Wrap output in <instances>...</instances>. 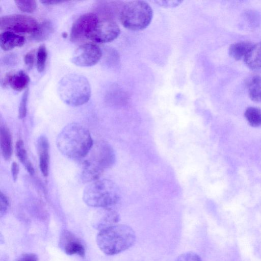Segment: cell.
I'll return each mask as SVG.
<instances>
[{
    "mask_svg": "<svg viewBox=\"0 0 261 261\" xmlns=\"http://www.w3.org/2000/svg\"><path fill=\"white\" fill-rule=\"evenodd\" d=\"M94 143L89 131L77 123L66 125L58 134L57 146L65 156L72 159L86 157Z\"/></svg>",
    "mask_w": 261,
    "mask_h": 261,
    "instance_id": "cell-1",
    "label": "cell"
},
{
    "mask_svg": "<svg viewBox=\"0 0 261 261\" xmlns=\"http://www.w3.org/2000/svg\"><path fill=\"white\" fill-rule=\"evenodd\" d=\"M136 238L135 232L130 226L116 224L100 230L97 236L96 242L105 254L113 255L131 247Z\"/></svg>",
    "mask_w": 261,
    "mask_h": 261,
    "instance_id": "cell-2",
    "label": "cell"
},
{
    "mask_svg": "<svg viewBox=\"0 0 261 261\" xmlns=\"http://www.w3.org/2000/svg\"><path fill=\"white\" fill-rule=\"evenodd\" d=\"M58 92L67 105L77 107L86 103L91 96V87L84 76L76 73L63 77L58 86Z\"/></svg>",
    "mask_w": 261,
    "mask_h": 261,
    "instance_id": "cell-3",
    "label": "cell"
},
{
    "mask_svg": "<svg viewBox=\"0 0 261 261\" xmlns=\"http://www.w3.org/2000/svg\"><path fill=\"white\" fill-rule=\"evenodd\" d=\"M153 17V11L146 1H131L123 3L119 19L126 29L139 31L146 29Z\"/></svg>",
    "mask_w": 261,
    "mask_h": 261,
    "instance_id": "cell-4",
    "label": "cell"
},
{
    "mask_svg": "<svg viewBox=\"0 0 261 261\" xmlns=\"http://www.w3.org/2000/svg\"><path fill=\"white\" fill-rule=\"evenodd\" d=\"M83 199L89 206L106 208L119 200L118 190L115 184L108 179H98L85 188Z\"/></svg>",
    "mask_w": 261,
    "mask_h": 261,
    "instance_id": "cell-5",
    "label": "cell"
},
{
    "mask_svg": "<svg viewBox=\"0 0 261 261\" xmlns=\"http://www.w3.org/2000/svg\"><path fill=\"white\" fill-rule=\"evenodd\" d=\"M120 33L115 18L109 16L99 19L87 39L98 43H108L116 39Z\"/></svg>",
    "mask_w": 261,
    "mask_h": 261,
    "instance_id": "cell-6",
    "label": "cell"
},
{
    "mask_svg": "<svg viewBox=\"0 0 261 261\" xmlns=\"http://www.w3.org/2000/svg\"><path fill=\"white\" fill-rule=\"evenodd\" d=\"M38 24L34 18L26 15H9L0 18V29L6 31L33 34Z\"/></svg>",
    "mask_w": 261,
    "mask_h": 261,
    "instance_id": "cell-7",
    "label": "cell"
},
{
    "mask_svg": "<svg viewBox=\"0 0 261 261\" xmlns=\"http://www.w3.org/2000/svg\"><path fill=\"white\" fill-rule=\"evenodd\" d=\"M100 48L93 43H86L74 51L71 62L80 67H90L97 64L102 57Z\"/></svg>",
    "mask_w": 261,
    "mask_h": 261,
    "instance_id": "cell-8",
    "label": "cell"
},
{
    "mask_svg": "<svg viewBox=\"0 0 261 261\" xmlns=\"http://www.w3.org/2000/svg\"><path fill=\"white\" fill-rule=\"evenodd\" d=\"M88 159L103 171L112 166L115 160L114 151L108 143L100 141L94 143Z\"/></svg>",
    "mask_w": 261,
    "mask_h": 261,
    "instance_id": "cell-9",
    "label": "cell"
},
{
    "mask_svg": "<svg viewBox=\"0 0 261 261\" xmlns=\"http://www.w3.org/2000/svg\"><path fill=\"white\" fill-rule=\"evenodd\" d=\"M98 19L97 15L94 13H87L80 16L72 24L70 40L72 42H78L87 39Z\"/></svg>",
    "mask_w": 261,
    "mask_h": 261,
    "instance_id": "cell-10",
    "label": "cell"
},
{
    "mask_svg": "<svg viewBox=\"0 0 261 261\" xmlns=\"http://www.w3.org/2000/svg\"><path fill=\"white\" fill-rule=\"evenodd\" d=\"M60 245L67 254H77L81 257L85 256V249L83 245L70 231L64 230L62 232Z\"/></svg>",
    "mask_w": 261,
    "mask_h": 261,
    "instance_id": "cell-11",
    "label": "cell"
},
{
    "mask_svg": "<svg viewBox=\"0 0 261 261\" xmlns=\"http://www.w3.org/2000/svg\"><path fill=\"white\" fill-rule=\"evenodd\" d=\"M118 221V214L109 207H106L95 217L92 224L95 229L100 231L116 225Z\"/></svg>",
    "mask_w": 261,
    "mask_h": 261,
    "instance_id": "cell-12",
    "label": "cell"
},
{
    "mask_svg": "<svg viewBox=\"0 0 261 261\" xmlns=\"http://www.w3.org/2000/svg\"><path fill=\"white\" fill-rule=\"evenodd\" d=\"M29 82V76L21 70L14 74L6 75L2 84L4 87L9 85L13 90L21 91L25 89Z\"/></svg>",
    "mask_w": 261,
    "mask_h": 261,
    "instance_id": "cell-13",
    "label": "cell"
},
{
    "mask_svg": "<svg viewBox=\"0 0 261 261\" xmlns=\"http://www.w3.org/2000/svg\"><path fill=\"white\" fill-rule=\"evenodd\" d=\"M37 147L39 154L40 170L43 176H47L48 174L49 143L45 136L42 135L38 138Z\"/></svg>",
    "mask_w": 261,
    "mask_h": 261,
    "instance_id": "cell-14",
    "label": "cell"
},
{
    "mask_svg": "<svg viewBox=\"0 0 261 261\" xmlns=\"http://www.w3.org/2000/svg\"><path fill=\"white\" fill-rule=\"evenodd\" d=\"M25 43L23 36L10 31H5L0 35V46L5 51L10 50L15 47H21Z\"/></svg>",
    "mask_w": 261,
    "mask_h": 261,
    "instance_id": "cell-15",
    "label": "cell"
},
{
    "mask_svg": "<svg viewBox=\"0 0 261 261\" xmlns=\"http://www.w3.org/2000/svg\"><path fill=\"white\" fill-rule=\"evenodd\" d=\"M0 147L4 159L9 160L12 153V138L9 128L4 124L0 127Z\"/></svg>",
    "mask_w": 261,
    "mask_h": 261,
    "instance_id": "cell-16",
    "label": "cell"
},
{
    "mask_svg": "<svg viewBox=\"0 0 261 261\" xmlns=\"http://www.w3.org/2000/svg\"><path fill=\"white\" fill-rule=\"evenodd\" d=\"M102 172L103 170L88 159L84 160L82 162L81 178L85 182H91L99 179Z\"/></svg>",
    "mask_w": 261,
    "mask_h": 261,
    "instance_id": "cell-17",
    "label": "cell"
},
{
    "mask_svg": "<svg viewBox=\"0 0 261 261\" xmlns=\"http://www.w3.org/2000/svg\"><path fill=\"white\" fill-rule=\"evenodd\" d=\"M244 60L246 65L252 69L261 68V42L252 45Z\"/></svg>",
    "mask_w": 261,
    "mask_h": 261,
    "instance_id": "cell-18",
    "label": "cell"
},
{
    "mask_svg": "<svg viewBox=\"0 0 261 261\" xmlns=\"http://www.w3.org/2000/svg\"><path fill=\"white\" fill-rule=\"evenodd\" d=\"M253 45L249 42H239L233 43L229 48V54L236 60L244 59Z\"/></svg>",
    "mask_w": 261,
    "mask_h": 261,
    "instance_id": "cell-19",
    "label": "cell"
},
{
    "mask_svg": "<svg viewBox=\"0 0 261 261\" xmlns=\"http://www.w3.org/2000/svg\"><path fill=\"white\" fill-rule=\"evenodd\" d=\"M247 87L250 99L255 102L261 101V76L250 77L247 81Z\"/></svg>",
    "mask_w": 261,
    "mask_h": 261,
    "instance_id": "cell-20",
    "label": "cell"
},
{
    "mask_svg": "<svg viewBox=\"0 0 261 261\" xmlns=\"http://www.w3.org/2000/svg\"><path fill=\"white\" fill-rule=\"evenodd\" d=\"M54 28L50 21L45 20L38 24L36 30L32 34L31 37L36 41L40 42L47 39L53 34Z\"/></svg>",
    "mask_w": 261,
    "mask_h": 261,
    "instance_id": "cell-21",
    "label": "cell"
},
{
    "mask_svg": "<svg viewBox=\"0 0 261 261\" xmlns=\"http://www.w3.org/2000/svg\"><path fill=\"white\" fill-rule=\"evenodd\" d=\"M16 155L18 160L23 164L27 171L31 175L34 172L33 165L28 159L27 152L22 140H18L16 144Z\"/></svg>",
    "mask_w": 261,
    "mask_h": 261,
    "instance_id": "cell-22",
    "label": "cell"
},
{
    "mask_svg": "<svg viewBox=\"0 0 261 261\" xmlns=\"http://www.w3.org/2000/svg\"><path fill=\"white\" fill-rule=\"evenodd\" d=\"M244 116L250 126L258 127L261 125V109L249 107L246 110Z\"/></svg>",
    "mask_w": 261,
    "mask_h": 261,
    "instance_id": "cell-23",
    "label": "cell"
},
{
    "mask_svg": "<svg viewBox=\"0 0 261 261\" xmlns=\"http://www.w3.org/2000/svg\"><path fill=\"white\" fill-rule=\"evenodd\" d=\"M47 58V51L46 46L40 45L37 52V69L38 72L44 71Z\"/></svg>",
    "mask_w": 261,
    "mask_h": 261,
    "instance_id": "cell-24",
    "label": "cell"
},
{
    "mask_svg": "<svg viewBox=\"0 0 261 261\" xmlns=\"http://www.w3.org/2000/svg\"><path fill=\"white\" fill-rule=\"evenodd\" d=\"M14 2L18 8L23 12H33L37 7L35 1H15Z\"/></svg>",
    "mask_w": 261,
    "mask_h": 261,
    "instance_id": "cell-25",
    "label": "cell"
},
{
    "mask_svg": "<svg viewBox=\"0 0 261 261\" xmlns=\"http://www.w3.org/2000/svg\"><path fill=\"white\" fill-rule=\"evenodd\" d=\"M29 91L26 90L21 97L19 108H18V118L19 119L24 118L27 114V106L28 99Z\"/></svg>",
    "mask_w": 261,
    "mask_h": 261,
    "instance_id": "cell-26",
    "label": "cell"
},
{
    "mask_svg": "<svg viewBox=\"0 0 261 261\" xmlns=\"http://www.w3.org/2000/svg\"><path fill=\"white\" fill-rule=\"evenodd\" d=\"M175 261H202V260L197 254L188 252L180 255Z\"/></svg>",
    "mask_w": 261,
    "mask_h": 261,
    "instance_id": "cell-27",
    "label": "cell"
},
{
    "mask_svg": "<svg viewBox=\"0 0 261 261\" xmlns=\"http://www.w3.org/2000/svg\"><path fill=\"white\" fill-rule=\"evenodd\" d=\"M9 206V200L8 198L2 192H0V216H4Z\"/></svg>",
    "mask_w": 261,
    "mask_h": 261,
    "instance_id": "cell-28",
    "label": "cell"
},
{
    "mask_svg": "<svg viewBox=\"0 0 261 261\" xmlns=\"http://www.w3.org/2000/svg\"><path fill=\"white\" fill-rule=\"evenodd\" d=\"M25 64L28 69H31L33 67L35 61V56L33 53H28L24 57Z\"/></svg>",
    "mask_w": 261,
    "mask_h": 261,
    "instance_id": "cell-29",
    "label": "cell"
},
{
    "mask_svg": "<svg viewBox=\"0 0 261 261\" xmlns=\"http://www.w3.org/2000/svg\"><path fill=\"white\" fill-rule=\"evenodd\" d=\"M182 2L181 1H156L154 2L164 7H174L179 5Z\"/></svg>",
    "mask_w": 261,
    "mask_h": 261,
    "instance_id": "cell-30",
    "label": "cell"
},
{
    "mask_svg": "<svg viewBox=\"0 0 261 261\" xmlns=\"http://www.w3.org/2000/svg\"><path fill=\"white\" fill-rule=\"evenodd\" d=\"M17 261H39L37 255L34 253H25L21 255Z\"/></svg>",
    "mask_w": 261,
    "mask_h": 261,
    "instance_id": "cell-31",
    "label": "cell"
},
{
    "mask_svg": "<svg viewBox=\"0 0 261 261\" xmlns=\"http://www.w3.org/2000/svg\"><path fill=\"white\" fill-rule=\"evenodd\" d=\"M19 166L18 164L15 162H13L11 165V173L13 180L15 181L18 177L19 173Z\"/></svg>",
    "mask_w": 261,
    "mask_h": 261,
    "instance_id": "cell-32",
    "label": "cell"
},
{
    "mask_svg": "<svg viewBox=\"0 0 261 261\" xmlns=\"http://www.w3.org/2000/svg\"><path fill=\"white\" fill-rule=\"evenodd\" d=\"M40 2L46 5H51L55 4H58L65 2L63 1H41Z\"/></svg>",
    "mask_w": 261,
    "mask_h": 261,
    "instance_id": "cell-33",
    "label": "cell"
},
{
    "mask_svg": "<svg viewBox=\"0 0 261 261\" xmlns=\"http://www.w3.org/2000/svg\"><path fill=\"white\" fill-rule=\"evenodd\" d=\"M62 36L64 37V38H66V37L67 36V34L66 33H63L62 34Z\"/></svg>",
    "mask_w": 261,
    "mask_h": 261,
    "instance_id": "cell-34",
    "label": "cell"
}]
</instances>
